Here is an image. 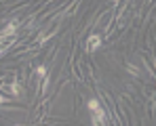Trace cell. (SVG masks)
<instances>
[{
    "mask_svg": "<svg viewBox=\"0 0 156 126\" xmlns=\"http://www.w3.org/2000/svg\"><path fill=\"white\" fill-rule=\"evenodd\" d=\"M99 46H101V38H99V36H91L89 42H87V50L93 53V50H97Z\"/></svg>",
    "mask_w": 156,
    "mask_h": 126,
    "instance_id": "obj_1",
    "label": "cell"
},
{
    "mask_svg": "<svg viewBox=\"0 0 156 126\" xmlns=\"http://www.w3.org/2000/svg\"><path fill=\"white\" fill-rule=\"evenodd\" d=\"M15 29H17V21H13V23H9L4 29H2V34H0V38H6V36H13L15 34Z\"/></svg>",
    "mask_w": 156,
    "mask_h": 126,
    "instance_id": "obj_2",
    "label": "cell"
},
{
    "mask_svg": "<svg viewBox=\"0 0 156 126\" xmlns=\"http://www.w3.org/2000/svg\"><path fill=\"white\" fill-rule=\"evenodd\" d=\"M93 124H104V111H101V107L93 109Z\"/></svg>",
    "mask_w": 156,
    "mask_h": 126,
    "instance_id": "obj_3",
    "label": "cell"
},
{
    "mask_svg": "<svg viewBox=\"0 0 156 126\" xmlns=\"http://www.w3.org/2000/svg\"><path fill=\"white\" fill-rule=\"evenodd\" d=\"M36 74L40 76V78H44V76H47V67H44V65H40V67L36 70Z\"/></svg>",
    "mask_w": 156,
    "mask_h": 126,
    "instance_id": "obj_4",
    "label": "cell"
},
{
    "mask_svg": "<svg viewBox=\"0 0 156 126\" xmlns=\"http://www.w3.org/2000/svg\"><path fill=\"white\" fill-rule=\"evenodd\" d=\"M97 107H99V103H97L95 99H91V101H89V109H91V111H93V109H97Z\"/></svg>",
    "mask_w": 156,
    "mask_h": 126,
    "instance_id": "obj_5",
    "label": "cell"
}]
</instances>
